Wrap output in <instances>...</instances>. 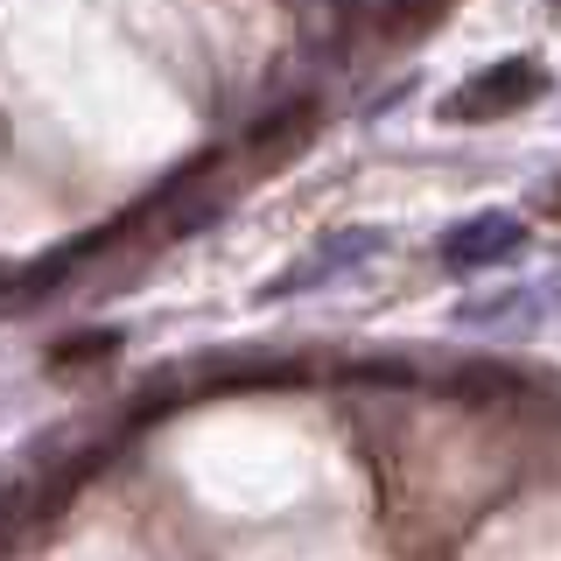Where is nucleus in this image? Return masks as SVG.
<instances>
[{
	"label": "nucleus",
	"mask_w": 561,
	"mask_h": 561,
	"mask_svg": "<svg viewBox=\"0 0 561 561\" xmlns=\"http://www.w3.org/2000/svg\"><path fill=\"white\" fill-rule=\"evenodd\" d=\"M540 92H548V70L519 57V64H491L484 78H470L463 92H449L443 113H449V119H499V113H513V105L540 99Z\"/></svg>",
	"instance_id": "obj_1"
},
{
	"label": "nucleus",
	"mask_w": 561,
	"mask_h": 561,
	"mask_svg": "<svg viewBox=\"0 0 561 561\" xmlns=\"http://www.w3.org/2000/svg\"><path fill=\"white\" fill-rule=\"evenodd\" d=\"M519 245H526V225L513 210H478L443 239V267L478 274V267H499V260H519Z\"/></svg>",
	"instance_id": "obj_2"
},
{
	"label": "nucleus",
	"mask_w": 561,
	"mask_h": 561,
	"mask_svg": "<svg viewBox=\"0 0 561 561\" xmlns=\"http://www.w3.org/2000/svg\"><path fill=\"white\" fill-rule=\"evenodd\" d=\"M365 253H373V232H337V239L323 245V253H309L302 267H288V274H280L267 295H295V288H309V280L337 274V267H351V260H365Z\"/></svg>",
	"instance_id": "obj_3"
},
{
	"label": "nucleus",
	"mask_w": 561,
	"mask_h": 561,
	"mask_svg": "<svg viewBox=\"0 0 561 561\" xmlns=\"http://www.w3.org/2000/svg\"><path fill=\"white\" fill-rule=\"evenodd\" d=\"M14 526H22V491H8V484H0V548L14 540Z\"/></svg>",
	"instance_id": "obj_4"
}]
</instances>
